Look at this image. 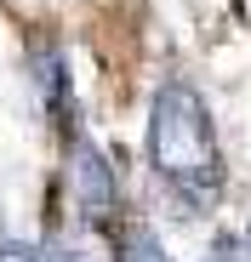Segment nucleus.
<instances>
[{
  "mask_svg": "<svg viewBox=\"0 0 251 262\" xmlns=\"http://www.w3.org/2000/svg\"><path fill=\"white\" fill-rule=\"evenodd\" d=\"M0 262H46V256H40L34 245H17V239H6V245H0Z\"/></svg>",
  "mask_w": 251,
  "mask_h": 262,
  "instance_id": "obj_7",
  "label": "nucleus"
},
{
  "mask_svg": "<svg viewBox=\"0 0 251 262\" xmlns=\"http://www.w3.org/2000/svg\"><path fill=\"white\" fill-rule=\"evenodd\" d=\"M212 262H251V245H245L240 234H223V239L212 245Z\"/></svg>",
  "mask_w": 251,
  "mask_h": 262,
  "instance_id": "obj_6",
  "label": "nucleus"
},
{
  "mask_svg": "<svg viewBox=\"0 0 251 262\" xmlns=\"http://www.w3.org/2000/svg\"><path fill=\"white\" fill-rule=\"evenodd\" d=\"M69 200L80 211V223L92 228H114V211H120V183H114V165L97 143L86 137H69Z\"/></svg>",
  "mask_w": 251,
  "mask_h": 262,
  "instance_id": "obj_2",
  "label": "nucleus"
},
{
  "mask_svg": "<svg viewBox=\"0 0 251 262\" xmlns=\"http://www.w3.org/2000/svg\"><path fill=\"white\" fill-rule=\"evenodd\" d=\"M120 262H172V256L160 251V239L149 228H126L120 234Z\"/></svg>",
  "mask_w": 251,
  "mask_h": 262,
  "instance_id": "obj_4",
  "label": "nucleus"
},
{
  "mask_svg": "<svg viewBox=\"0 0 251 262\" xmlns=\"http://www.w3.org/2000/svg\"><path fill=\"white\" fill-rule=\"evenodd\" d=\"M40 256H46V262H103L92 245H80V239H52Z\"/></svg>",
  "mask_w": 251,
  "mask_h": 262,
  "instance_id": "obj_5",
  "label": "nucleus"
},
{
  "mask_svg": "<svg viewBox=\"0 0 251 262\" xmlns=\"http://www.w3.org/2000/svg\"><path fill=\"white\" fill-rule=\"evenodd\" d=\"M34 85H40V97H46V108L69 125V80H63V52H57V46H46V40L34 46Z\"/></svg>",
  "mask_w": 251,
  "mask_h": 262,
  "instance_id": "obj_3",
  "label": "nucleus"
},
{
  "mask_svg": "<svg viewBox=\"0 0 251 262\" xmlns=\"http://www.w3.org/2000/svg\"><path fill=\"white\" fill-rule=\"evenodd\" d=\"M149 165L189 211H212L223 194V148L189 80H165L149 103Z\"/></svg>",
  "mask_w": 251,
  "mask_h": 262,
  "instance_id": "obj_1",
  "label": "nucleus"
}]
</instances>
